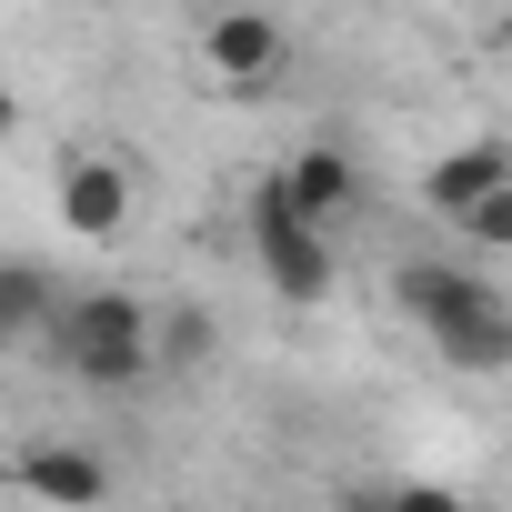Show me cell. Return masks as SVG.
<instances>
[{"label": "cell", "mask_w": 512, "mask_h": 512, "mask_svg": "<svg viewBox=\"0 0 512 512\" xmlns=\"http://www.w3.org/2000/svg\"><path fill=\"white\" fill-rule=\"evenodd\" d=\"M392 302L432 332V352L452 372H512V302L482 272H462V262H402Z\"/></svg>", "instance_id": "cell-1"}, {"label": "cell", "mask_w": 512, "mask_h": 512, "mask_svg": "<svg viewBox=\"0 0 512 512\" xmlns=\"http://www.w3.org/2000/svg\"><path fill=\"white\" fill-rule=\"evenodd\" d=\"M51 352H61V372L71 382H91V392H131V382H151V302L141 292H61L51 302Z\"/></svg>", "instance_id": "cell-2"}, {"label": "cell", "mask_w": 512, "mask_h": 512, "mask_svg": "<svg viewBox=\"0 0 512 512\" xmlns=\"http://www.w3.org/2000/svg\"><path fill=\"white\" fill-rule=\"evenodd\" d=\"M251 262H262V282L282 292V302H322L332 292V241H322V221L312 211H292L282 201V181H262L251 191Z\"/></svg>", "instance_id": "cell-3"}, {"label": "cell", "mask_w": 512, "mask_h": 512, "mask_svg": "<svg viewBox=\"0 0 512 512\" xmlns=\"http://www.w3.org/2000/svg\"><path fill=\"white\" fill-rule=\"evenodd\" d=\"M201 61H211L231 91H262V81H282L292 31L262 11V0H231V11H211V31H201Z\"/></svg>", "instance_id": "cell-4"}, {"label": "cell", "mask_w": 512, "mask_h": 512, "mask_svg": "<svg viewBox=\"0 0 512 512\" xmlns=\"http://www.w3.org/2000/svg\"><path fill=\"white\" fill-rule=\"evenodd\" d=\"M51 201H61V231H71V241H121V221H131V171H121L111 151H71L61 181H51Z\"/></svg>", "instance_id": "cell-5"}, {"label": "cell", "mask_w": 512, "mask_h": 512, "mask_svg": "<svg viewBox=\"0 0 512 512\" xmlns=\"http://www.w3.org/2000/svg\"><path fill=\"white\" fill-rule=\"evenodd\" d=\"M11 482H21L31 502H51V512H91V502L111 492V462L81 452V442H31V452L11 462Z\"/></svg>", "instance_id": "cell-6"}, {"label": "cell", "mask_w": 512, "mask_h": 512, "mask_svg": "<svg viewBox=\"0 0 512 512\" xmlns=\"http://www.w3.org/2000/svg\"><path fill=\"white\" fill-rule=\"evenodd\" d=\"M272 181H282V201H292V211H312L322 231H332V221L362 201V171H352V151H342V141H302V151H292Z\"/></svg>", "instance_id": "cell-7"}, {"label": "cell", "mask_w": 512, "mask_h": 512, "mask_svg": "<svg viewBox=\"0 0 512 512\" xmlns=\"http://www.w3.org/2000/svg\"><path fill=\"white\" fill-rule=\"evenodd\" d=\"M492 181H512V151H502V141H462V151H442V161L422 171V201L452 221V211H472Z\"/></svg>", "instance_id": "cell-8"}, {"label": "cell", "mask_w": 512, "mask_h": 512, "mask_svg": "<svg viewBox=\"0 0 512 512\" xmlns=\"http://www.w3.org/2000/svg\"><path fill=\"white\" fill-rule=\"evenodd\" d=\"M51 302H61V282H51L41 262H0V342L41 332V322H51Z\"/></svg>", "instance_id": "cell-9"}, {"label": "cell", "mask_w": 512, "mask_h": 512, "mask_svg": "<svg viewBox=\"0 0 512 512\" xmlns=\"http://www.w3.org/2000/svg\"><path fill=\"white\" fill-rule=\"evenodd\" d=\"M211 362V312H151V372Z\"/></svg>", "instance_id": "cell-10"}, {"label": "cell", "mask_w": 512, "mask_h": 512, "mask_svg": "<svg viewBox=\"0 0 512 512\" xmlns=\"http://www.w3.org/2000/svg\"><path fill=\"white\" fill-rule=\"evenodd\" d=\"M452 231H462L472 251H512V181H492L472 211H452Z\"/></svg>", "instance_id": "cell-11"}, {"label": "cell", "mask_w": 512, "mask_h": 512, "mask_svg": "<svg viewBox=\"0 0 512 512\" xmlns=\"http://www.w3.org/2000/svg\"><path fill=\"white\" fill-rule=\"evenodd\" d=\"M492 51H502V61H512V11H502V21H492Z\"/></svg>", "instance_id": "cell-12"}, {"label": "cell", "mask_w": 512, "mask_h": 512, "mask_svg": "<svg viewBox=\"0 0 512 512\" xmlns=\"http://www.w3.org/2000/svg\"><path fill=\"white\" fill-rule=\"evenodd\" d=\"M11 121H21V111H11V91H0V141H11Z\"/></svg>", "instance_id": "cell-13"}]
</instances>
